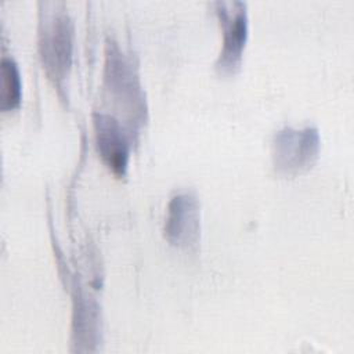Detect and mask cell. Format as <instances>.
<instances>
[{
    "instance_id": "1",
    "label": "cell",
    "mask_w": 354,
    "mask_h": 354,
    "mask_svg": "<svg viewBox=\"0 0 354 354\" xmlns=\"http://www.w3.org/2000/svg\"><path fill=\"white\" fill-rule=\"evenodd\" d=\"M39 48L47 73L55 79H64L72 61L73 25L61 4L46 3L40 12Z\"/></svg>"
},
{
    "instance_id": "2",
    "label": "cell",
    "mask_w": 354,
    "mask_h": 354,
    "mask_svg": "<svg viewBox=\"0 0 354 354\" xmlns=\"http://www.w3.org/2000/svg\"><path fill=\"white\" fill-rule=\"evenodd\" d=\"M104 80L109 97L119 106H123L133 119L142 120L147 112V105L138 75L131 61L124 57L113 41H108L106 44Z\"/></svg>"
},
{
    "instance_id": "3",
    "label": "cell",
    "mask_w": 354,
    "mask_h": 354,
    "mask_svg": "<svg viewBox=\"0 0 354 354\" xmlns=\"http://www.w3.org/2000/svg\"><path fill=\"white\" fill-rule=\"evenodd\" d=\"M319 133L315 127H285L275 133L272 140V162L279 173H297L317 158Z\"/></svg>"
},
{
    "instance_id": "4",
    "label": "cell",
    "mask_w": 354,
    "mask_h": 354,
    "mask_svg": "<svg viewBox=\"0 0 354 354\" xmlns=\"http://www.w3.org/2000/svg\"><path fill=\"white\" fill-rule=\"evenodd\" d=\"M214 6L224 32L216 68L223 73H231L241 64L248 37L246 6L242 1H216Z\"/></svg>"
},
{
    "instance_id": "5",
    "label": "cell",
    "mask_w": 354,
    "mask_h": 354,
    "mask_svg": "<svg viewBox=\"0 0 354 354\" xmlns=\"http://www.w3.org/2000/svg\"><path fill=\"white\" fill-rule=\"evenodd\" d=\"M201 235V212L198 198L191 192H181L171 198L165 221V236L180 248L196 246Z\"/></svg>"
},
{
    "instance_id": "6",
    "label": "cell",
    "mask_w": 354,
    "mask_h": 354,
    "mask_svg": "<svg viewBox=\"0 0 354 354\" xmlns=\"http://www.w3.org/2000/svg\"><path fill=\"white\" fill-rule=\"evenodd\" d=\"M97 149L116 174H124L130 153V140L122 123L108 113H94Z\"/></svg>"
},
{
    "instance_id": "7",
    "label": "cell",
    "mask_w": 354,
    "mask_h": 354,
    "mask_svg": "<svg viewBox=\"0 0 354 354\" xmlns=\"http://www.w3.org/2000/svg\"><path fill=\"white\" fill-rule=\"evenodd\" d=\"M1 109L11 111L21 102V76L19 69L12 58L3 57L1 59Z\"/></svg>"
}]
</instances>
